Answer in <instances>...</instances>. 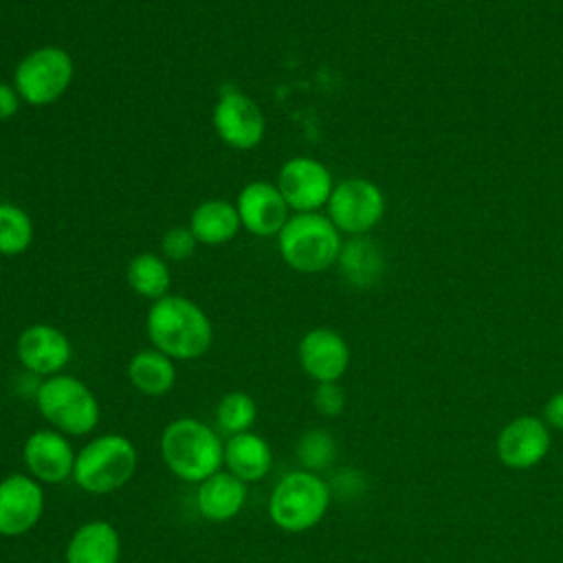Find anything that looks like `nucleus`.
Here are the masks:
<instances>
[{"label": "nucleus", "instance_id": "obj_22", "mask_svg": "<svg viewBox=\"0 0 563 563\" xmlns=\"http://www.w3.org/2000/svg\"><path fill=\"white\" fill-rule=\"evenodd\" d=\"M128 378L132 387L145 396H165L176 383L174 358L156 347L139 350L128 361Z\"/></svg>", "mask_w": 563, "mask_h": 563}, {"label": "nucleus", "instance_id": "obj_13", "mask_svg": "<svg viewBox=\"0 0 563 563\" xmlns=\"http://www.w3.org/2000/svg\"><path fill=\"white\" fill-rule=\"evenodd\" d=\"M77 451L73 449L68 435L55 429L33 431L22 446V460L31 477L40 484H62L73 479Z\"/></svg>", "mask_w": 563, "mask_h": 563}, {"label": "nucleus", "instance_id": "obj_23", "mask_svg": "<svg viewBox=\"0 0 563 563\" xmlns=\"http://www.w3.org/2000/svg\"><path fill=\"white\" fill-rule=\"evenodd\" d=\"M125 279L132 292L145 299H161L169 295V264L161 253H139L128 262Z\"/></svg>", "mask_w": 563, "mask_h": 563}, {"label": "nucleus", "instance_id": "obj_5", "mask_svg": "<svg viewBox=\"0 0 563 563\" xmlns=\"http://www.w3.org/2000/svg\"><path fill=\"white\" fill-rule=\"evenodd\" d=\"M341 244V231L319 211L292 213L277 233V249L284 264L308 275L323 273L336 264Z\"/></svg>", "mask_w": 563, "mask_h": 563}, {"label": "nucleus", "instance_id": "obj_20", "mask_svg": "<svg viewBox=\"0 0 563 563\" xmlns=\"http://www.w3.org/2000/svg\"><path fill=\"white\" fill-rule=\"evenodd\" d=\"M336 266L350 286L372 288L385 273V255L374 240L354 235L341 244Z\"/></svg>", "mask_w": 563, "mask_h": 563}, {"label": "nucleus", "instance_id": "obj_6", "mask_svg": "<svg viewBox=\"0 0 563 563\" xmlns=\"http://www.w3.org/2000/svg\"><path fill=\"white\" fill-rule=\"evenodd\" d=\"M332 497L330 484L312 471L286 473L268 497L271 521L290 534L314 528L328 512Z\"/></svg>", "mask_w": 563, "mask_h": 563}, {"label": "nucleus", "instance_id": "obj_18", "mask_svg": "<svg viewBox=\"0 0 563 563\" xmlns=\"http://www.w3.org/2000/svg\"><path fill=\"white\" fill-rule=\"evenodd\" d=\"M246 504V484L231 475L229 471H218L205 482L198 484L196 490V508L198 512L213 523L229 521L240 515Z\"/></svg>", "mask_w": 563, "mask_h": 563}, {"label": "nucleus", "instance_id": "obj_28", "mask_svg": "<svg viewBox=\"0 0 563 563\" xmlns=\"http://www.w3.org/2000/svg\"><path fill=\"white\" fill-rule=\"evenodd\" d=\"M312 405L321 416L334 418L345 407V391L339 387V383H317L312 391Z\"/></svg>", "mask_w": 563, "mask_h": 563}, {"label": "nucleus", "instance_id": "obj_30", "mask_svg": "<svg viewBox=\"0 0 563 563\" xmlns=\"http://www.w3.org/2000/svg\"><path fill=\"white\" fill-rule=\"evenodd\" d=\"M543 420L545 424L554 427V429H563V391L554 394L545 407H543Z\"/></svg>", "mask_w": 563, "mask_h": 563}, {"label": "nucleus", "instance_id": "obj_1", "mask_svg": "<svg viewBox=\"0 0 563 563\" xmlns=\"http://www.w3.org/2000/svg\"><path fill=\"white\" fill-rule=\"evenodd\" d=\"M145 330L152 347L174 361H196L213 343V325L207 312L183 295H165L152 301Z\"/></svg>", "mask_w": 563, "mask_h": 563}, {"label": "nucleus", "instance_id": "obj_2", "mask_svg": "<svg viewBox=\"0 0 563 563\" xmlns=\"http://www.w3.org/2000/svg\"><path fill=\"white\" fill-rule=\"evenodd\" d=\"M161 457L183 482L200 484L224 466V442L198 418H176L161 433Z\"/></svg>", "mask_w": 563, "mask_h": 563}, {"label": "nucleus", "instance_id": "obj_19", "mask_svg": "<svg viewBox=\"0 0 563 563\" xmlns=\"http://www.w3.org/2000/svg\"><path fill=\"white\" fill-rule=\"evenodd\" d=\"M224 471L244 484L262 482L273 468V449L268 440L255 431L229 435L224 442Z\"/></svg>", "mask_w": 563, "mask_h": 563}, {"label": "nucleus", "instance_id": "obj_17", "mask_svg": "<svg viewBox=\"0 0 563 563\" xmlns=\"http://www.w3.org/2000/svg\"><path fill=\"white\" fill-rule=\"evenodd\" d=\"M121 537L106 519H90L70 534L64 561L66 563H119Z\"/></svg>", "mask_w": 563, "mask_h": 563}, {"label": "nucleus", "instance_id": "obj_12", "mask_svg": "<svg viewBox=\"0 0 563 563\" xmlns=\"http://www.w3.org/2000/svg\"><path fill=\"white\" fill-rule=\"evenodd\" d=\"M15 356L29 374L48 378L64 372L73 356V345L59 328L51 323H31L18 334Z\"/></svg>", "mask_w": 563, "mask_h": 563}, {"label": "nucleus", "instance_id": "obj_29", "mask_svg": "<svg viewBox=\"0 0 563 563\" xmlns=\"http://www.w3.org/2000/svg\"><path fill=\"white\" fill-rule=\"evenodd\" d=\"M20 106H22V99H20L15 86L0 81V123L13 119L20 110Z\"/></svg>", "mask_w": 563, "mask_h": 563}, {"label": "nucleus", "instance_id": "obj_16", "mask_svg": "<svg viewBox=\"0 0 563 563\" xmlns=\"http://www.w3.org/2000/svg\"><path fill=\"white\" fill-rule=\"evenodd\" d=\"M548 449L550 431L545 420L537 416H519L497 435V455L510 468H530L539 464Z\"/></svg>", "mask_w": 563, "mask_h": 563}, {"label": "nucleus", "instance_id": "obj_25", "mask_svg": "<svg viewBox=\"0 0 563 563\" xmlns=\"http://www.w3.org/2000/svg\"><path fill=\"white\" fill-rule=\"evenodd\" d=\"M255 418H257V405L253 396H249L246 391H229L220 398L216 407V422L229 435L251 431Z\"/></svg>", "mask_w": 563, "mask_h": 563}, {"label": "nucleus", "instance_id": "obj_9", "mask_svg": "<svg viewBox=\"0 0 563 563\" xmlns=\"http://www.w3.org/2000/svg\"><path fill=\"white\" fill-rule=\"evenodd\" d=\"M211 123L218 139L240 152L257 147L266 132L262 108L246 92L235 88L220 92L211 112Z\"/></svg>", "mask_w": 563, "mask_h": 563}, {"label": "nucleus", "instance_id": "obj_14", "mask_svg": "<svg viewBox=\"0 0 563 563\" xmlns=\"http://www.w3.org/2000/svg\"><path fill=\"white\" fill-rule=\"evenodd\" d=\"M242 229L257 238H273L290 218V207L279 194L275 183L251 180L246 183L235 200Z\"/></svg>", "mask_w": 563, "mask_h": 563}, {"label": "nucleus", "instance_id": "obj_3", "mask_svg": "<svg viewBox=\"0 0 563 563\" xmlns=\"http://www.w3.org/2000/svg\"><path fill=\"white\" fill-rule=\"evenodd\" d=\"M35 407L51 429L79 438L95 431L101 409L92 389L73 374L42 378L35 387Z\"/></svg>", "mask_w": 563, "mask_h": 563}, {"label": "nucleus", "instance_id": "obj_15", "mask_svg": "<svg viewBox=\"0 0 563 563\" xmlns=\"http://www.w3.org/2000/svg\"><path fill=\"white\" fill-rule=\"evenodd\" d=\"M297 358L314 383H339L350 365V347L336 330L312 328L299 339Z\"/></svg>", "mask_w": 563, "mask_h": 563}, {"label": "nucleus", "instance_id": "obj_26", "mask_svg": "<svg viewBox=\"0 0 563 563\" xmlns=\"http://www.w3.org/2000/svg\"><path fill=\"white\" fill-rule=\"evenodd\" d=\"M295 453L303 471L319 473L332 464L336 455V444L325 429H310L297 440Z\"/></svg>", "mask_w": 563, "mask_h": 563}, {"label": "nucleus", "instance_id": "obj_10", "mask_svg": "<svg viewBox=\"0 0 563 563\" xmlns=\"http://www.w3.org/2000/svg\"><path fill=\"white\" fill-rule=\"evenodd\" d=\"M277 189L295 213H312L328 205L334 189L330 169L312 156L288 158L277 174Z\"/></svg>", "mask_w": 563, "mask_h": 563}, {"label": "nucleus", "instance_id": "obj_11", "mask_svg": "<svg viewBox=\"0 0 563 563\" xmlns=\"http://www.w3.org/2000/svg\"><path fill=\"white\" fill-rule=\"evenodd\" d=\"M46 497L42 484L26 473L0 479V537L15 539L31 532L44 515Z\"/></svg>", "mask_w": 563, "mask_h": 563}, {"label": "nucleus", "instance_id": "obj_21", "mask_svg": "<svg viewBox=\"0 0 563 563\" xmlns=\"http://www.w3.org/2000/svg\"><path fill=\"white\" fill-rule=\"evenodd\" d=\"M187 227L196 235L198 244L220 246L231 242L238 235V231L242 229V222H240L235 202H229L224 198H209L196 205Z\"/></svg>", "mask_w": 563, "mask_h": 563}, {"label": "nucleus", "instance_id": "obj_7", "mask_svg": "<svg viewBox=\"0 0 563 563\" xmlns=\"http://www.w3.org/2000/svg\"><path fill=\"white\" fill-rule=\"evenodd\" d=\"M75 77V62L68 51L55 44H44L29 51L13 70V86L33 108L51 106L64 97Z\"/></svg>", "mask_w": 563, "mask_h": 563}, {"label": "nucleus", "instance_id": "obj_27", "mask_svg": "<svg viewBox=\"0 0 563 563\" xmlns=\"http://www.w3.org/2000/svg\"><path fill=\"white\" fill-rule=\"evenodd\" d=\"M196 246H198V240L189 227H172L161 238V255L167 262L189 260L194 255Z\"/></svg>", "mask_w": 563, "mask_h": 563}, {"label": "nucleus", "instance_id": "obj_8", "mask_svg": "<svg viewBox=\"0 0 563 563\" xmlns=\"http://www.w3.org/2000/svg\"><path fill=\"white\" fill-rule=\"evenodd\" d=\"M385 196L380 187L367 178H345L334 185L325 205L330 222L350 238L365 235L385 216Z\"/></svg>", "mask_w": 563, "mask_h": 563}, {"label": "nucleus", "instance_id": "obj_24", "mask_svg": "<svg viewBox=\"0 0 563 563\" xmlns=\"http://www.w3.org/2000/svg\"><path fill=\"white\" fill-rule=\"evenodd\" d=\"M33 235L31 216L13 202H0V255H22L31 246Z\"/></svg>", "mask_w": 563, "mask_h": 563}, {"label": "nucleus", "instance_id": "obj_4", "mask_svg": "<svg viewBox=\"0 0 563 563\" xmlns=\"http://www.w3.org/2000/svg\"><path fill=\"white\" fill-rule=\"evenodd\" d=\"M136 462V446L128 435L101 433L77 451L73 482L88 495H110L132 479Z\"/></svg>", "mask_w": 563, "mask_h": 563}]
</instances>
